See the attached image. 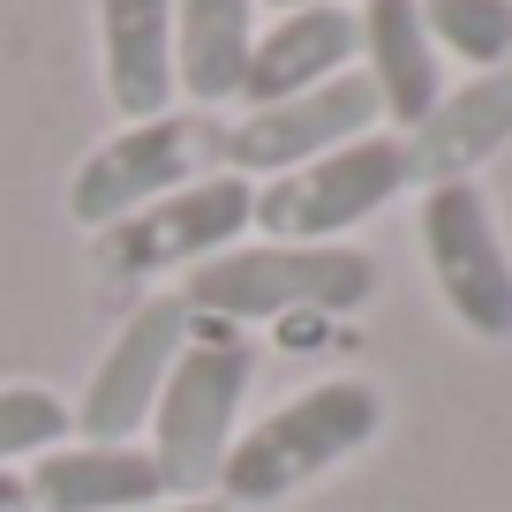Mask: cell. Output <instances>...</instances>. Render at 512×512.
Returning a JSON list of instances; mask_svg holds the SVG:
<instances>
[{
	"mask_svg": "<svg viewBox=\"0 0 512 512\" xmlns=\"http://www.w3.org/2000/svg\"><path fill=\"white\" fill-rule=\"evenodd\" d=\"M407 189V151L400 136H362V144H339L324 159L294 166V174L256 181L249 226L264 241H339L362 219H377L392 196Z\"/></svg>",
	"mask_w": 512,
	"mask_h": 512,
	"instance_id": "5",
	"label": "cell"
},
{
	"mask_svg": "<svg viewBox=\"0 0 512 512\" xmlns=\"http://www.w3.org/2000/svg\"><path fill=\"white\" fill-rule=\"evenodd\" d=\"M256 46V0H174V76L189 106L241 98Z\"/></svg>",
	"mask_w": 512,
	"mask_h": 512,
	"instance_id": "15",
	"label": "cell"
},
{
	"mask_svg": "<svg viewBox=\"0 0 512 512\" xmlns=\"http://www.w3.org/2000/svg\"><path fill=\"white\" fill-rule=\"evenodd\" d=\"M512 144V76H475L445 91L415 128H407V189H445V181H475Z\"/></svg>",
	"mask_w": 512,
	"mask_h": 512,
	"instance_id": "10",
	"label": "cell"
},
{
	"mask_svg": "<svg viewBox=\"0 0 512 512\" xmlns=\"http://www.w3.org/2000/svg\"><path fill=\"white\" fill-rule=\"evenodd\" d=\"M264 8H279V16H294V8H339V0H264Z\"/></svg>",
	"mask_w": 512,
	"mask_h": 512,
	"instance_id": "20",
	"label": "cell"
},
{
	"mask_svg": "<svg viewBox=\"0 0 512 512\" xmlns=\"http://www.w3.org/2000/svg\"><path fill=\"white\" fill-rule=\"evenodd\" d=\"M68 430H76V415H68L61 392H46V384H0V467L53 452Z\"/></svg>",
	"mask_w": 512,
	"mask_h": 512,
	"instance_id": "17",
	"label": "cell"
},
{
	"mask_svg": "<svg viewBox=\"0 0 512 512\" xmlns=\"http://www.w3.org/2000/svg\"><path fill=\"white\" fill-rule=\"evenodd\" d=\"M384 430V392L369 377H324L294 400H279L264 422L234 437L219 467V505H287L294 490H309L317 475L347 467L354 452H369Z\"/></svg>",
	"mask_w": 512,
	"mask_h": 512,
	"instance_id": "1",
	"label": "cell"
},
{
	"mask_svg": "<svg viewBox=\"0 0 512 512\" xmlns=\"http://www.w3.org/2000/svg\"><path fill=\"white\" fill-rule=\"evenodd\" d=\"M377 294V256L339 249V241H256V249H219L189 272L181 309L219 324H272V317H354Z\"/></svg>",
	"mask_w": 512,
	"mask_h": 512,
	"instance_id": "3",
	"label": "cell"
},
{
	"mask_svg": "<svg viewBox=\"0 0 512 512\" xmlns=\"http://www.w3.org/2000/svg\"><path fill=\"white\" fill-rule=\"evenodd\" d=\"M98 61L121 121L174 113V0H98Z\"/></svg>",
	"mask_w": 512,
	"mask_h": 512,
	"instance_id": "11",
	"label": "cell"
},
{
	"mask_svg": "<svg viewBox=\"0 0 512 512\" xmlns=\"http://www.w3.org/2000/svg\"><path fill=\"white\" fill-rule=\"evenodd\" d=\"M249 377H256L249 332L219 324V317H189V339H181L174 369H166V392L151 407V460H159L166 497L219 490V467L241 437Z\"/></svg>",
	"mask_w": 512,
	"mask_h": 512,
	"instance_id": "2",
	"label": "cell"
},
{
	"mask_svg": "<svg viewBox=\"0 0 512 512\" xmlns=\"http://www.w3.org/2000/svg\"><path fill=\"white\" fill-rule=\"evenodd\" d=\"M354 38H362V76H369V91H377L384 121L415 128L422 113L445 98L422 0H369L362 16H354Z\"/></svg>",
	"mask_w": 512,
	"mask_h": 512,
	"instance_id": "14",
	"label": "cell"
},
{
	"mask_svg": "<svg viewBox=\"0 0 512 512\" xmlns=\"http://www.w3.org/2000/svg\"><path fill=\"white\" fill-rule=\"evenodd\" d=\"M23 482H31L38 512H144L166 497L151 445H91V437L38 452Z\"/></svg>",
	"mask_w": 512,
	"mask_h": 512,
	"instance_id": "12",
	"label": "cell"
},
{
	"mask_svg": "<svg viewBox=\"0 0 512 512\" xmlns=\"http://www.w3.org/2000/svg\"><path fill=\"white\" fill-rule=\"evenodd\" d=\"M415 241H422V264H430L437 302L460 317V332L512 339V249H505V226H497L490 196H482L475 181L422 189Z\"/></svg>",
	"mask_w": 512,
	"mask_h": 512,
	"instance_id": "6",
	"label": "cell"
},
{
	"mask_svg": "<svg viewBox=\"0 0 512 512\" xmlns=\"http://www.w3.org/2000/svg\"><path fill=\"white\" fill-rule=\"evenodd\" d=\"M430 46L482 76H512V0H422Z\"/></svg>",
	"mask_w": 512,
	"mask_h": 512,
	"instance_id": "16",
	"label": "cell"
},
{
	"mask_svg": "<svg viewBox=\"0 0 512 512\" xmlns=\"http://www.w3.org/2000/svg\"><path fill=\"white\" fill-rule=\"evenodd\" d=\"M0 512H38V497H31V482L16 475V467H0Z\"/></svg>",
	"mask_w": 512,
	"mask_h": 512,
	"instance_id": "18",
	"label": "cell"
},
{
	"mask_svg": "<svg viewBox=\"0 0 512 512\" xmlns=\"http://www.w3.org/2000/svg\"><path fill=\"white\" fill-rule=\"evenodd\" d=\"M362 38H354L347 8H294L272 31H256L249 46V76H241V106H279V98H302L317 83L347 76Z\"/></svg>",
	"mask_w": 512,
	"mask_h": 512,
	"instance_id": "13",
	"label": "cell"
},
{
	"mask_svg": "<svg viewBox=\"0 0 512 512\" xmlns=\"http://www.w3.org/2000/svg\"><path fill=\"white\" fill-rule=\"evenodd\" d=\"M377 121H384V106H377V91H369V76L347 68V76L317 83V91H302V98L241 106V121L219 128V166L256 189V181L294 174V166L324 159V151H339V144L377 136Z\"/></svg>",
	"mask_w": 512,
	"mask_h": 512,
	"instance_id": "7",
	"label": "cell"
},
{
	"mask_svg": "<svg viewBox=\"0 0 512 512\" xmlns=\"http://www.w3.org/2000/svg\"><path fill=\"white\" fill-rule=\"evenodd\" d=\"M144 512H234V505H219V497H159Z\"/></svg>",
	"mask_w": 512,
	"mask_h": 512,
	"instance_id": "19",
	"label": "cell"
},
{
	"mask_svg": "<svg viewBox=\"0 0 512 512\" xmlns=\"http://www.w3.org/2000/svg\"><path fill=\"white\" fill-rule=\"evenodd\" d=\"M256 189L241 174H204L189 189L159 196V204L128 211L121 226L98 234V272L106 279H159V272H196L204 256L234 249L249 234Z\"/></svg>",
	"mask_w": 512,
	"mask_h": 512,
	"instance_id": "8",
	"label": "cell"
},
{
	"mask_svg": "<svg viewBox=\"0 0 512 512\" xmlns=\"http://www.w3.org/2000/svg\"><path fill=\"white\" fill-rule=\"evenodd\" d=\"M204 174H226L219 166V121H204V113L128 121L121 136H106V144L76 166V181H68V219H76L83 234H106L128 211L159 204V196L189 189V181H204Z\"/></svg>",
	"mask_w": 512,
	"mask_h": 512,
	"instance_id": "4",
	"label": "cell"
},
{
	"mask_svg": "<svg viewBox=\"0 0 512 512\" xmlns=\"http://www.w3.org/2000/svg\"><path fill=\"white\" fill-rule=\"evenodd\" d=\"M181 339H189L181 294H151L144 309H128V324L113 332V347L98 354L91 384L76 400V430L91 445H136V430L151 422V407L166 392V369H174Z\"/></svg>",
	"mask_w": 512,
	"mask_h": 512,
	"instance_id": "9",
	"label": "cell"
}]
</instances>
